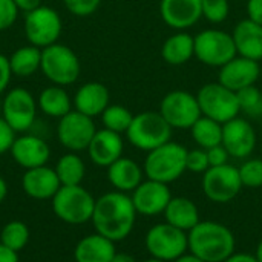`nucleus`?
Listing matches in <instances>:
<instances>
[{
	"label": "nucleus",
	"mask_w": 262,
	"mask_h": 262,
	"mask_svg": "<svg viewBox=\"0 0 262 262\" xmlns=\"http://www.w3.org/2000/svg\"><path fill=\"white\" fill-rule=\"evenodd\" d=\"M137 210L132 198L124 192H109L95 201L92 224L95 232L118 243L127 238L135 226Z\"/></svg>",
	"instance_id": "nucleus-1"
},
{
	"label": "nucleus",
	"mask_w": 262,
	"mask_h": 262,
	"mask_svg": "<svg viewBox=\"0 0 262 262\" xmlns=\"http://www.w3.org/2000/svg\"><path fill=\"white\" fill-rule=\"evenodd\" d=\"M189 250L204 262H224L235 253V236L215 221H200L187 235Z\"/></svg>",
	"instance_id": "nucleus-2"
},
{
	"label": "nucleus",
	"mask_w": 262,
	"mask_h": 262,
	"mask_svg": "<svg viewBox=\"0 0 262 262\" xmlns=\"http://www.w3.org/2000/svg\"><path fill=\"white\" fill-rule=\"evenodd\" d=\"M187 149L178 143H166L150 150L144 161V173L149 180L169 184L178 180L186 170Z\"/></svg>",
	"instance_id": "nucleus-3"
},
{
	"label": "nucleus",
	"mask_w": 262,
	"mask_h": 262,
	"mask_svg": "<svg viewBox=\"0 0 262 262\" xmlns=\"http://www.w3.org/2000/svg\"><path fill=\"white\" fill-rule=\"evenodd\" d=\"M95 198L80 186H61L52 198V210L55 216L68 224H84L92 220Z\"/></svg>",
	"instance_id": "nucleus-4"
},
{
	"label": "nucleus",
	"mask_w": 262,
	"mask_h": 262,
	"mask_svg": "<svg viewBox=\"0 0 262 262\" xmlns=\"http://www.w3.org/2000/svg\"><path fill=\"white\" fill-rule=\"evenodd\" d=\"M126 135L134 147L150 152L170 141L172 127L160 112H141L134 115Z\"/></svg>",
	"instance_id": "nucleus-5"
},
{
	"label": "nucleus",
	"mask_w": 262,
	"mask_h": 262,
	"mask_svg": "<svg viewBox=\"0 0 262 262\" xmlns=\"http://www.w3.org/2000/svg\"><path fill=\"white\" fill-rule=\"evenodd\" d=\"M40 71L52 84L68 86L77 81L81 66L77 54L69 46L54 43L41 49Z\"/></svg>",
	"instance_id": "nucleus-6"
},
{
	"label": "nucleus",
	"mask_w": 262,
	"mask_h": 262,
	"mask_svg": "<svg viewBox=\"0 0 262 262\" xmlns=\"http://www.w3.org/2000/svg\"><path fill=\"white\" fill-rule=\"evenodd\" d=\"M195 57L206 66L223 68L238 52L232 34L221 29H204L195 37Z\"/></svg>",
	"instance_id": "nucleus-7"
},
{
	"label": "nucleus",
	"mask_w": 262,
	"mask_h": 262,
	"mask_svg": "<svg viewBox=\"0 0 262 262\" xmlns=\"http://www.w3.org/2000/svg\"><path fill=\"white\" fill-rule=\"evenodd\" d=\"M201 114L221 124L238 117L239 103L236 92L227 89L220 81L204 84L196 94Z\"/></svg>",
	"instance_id": "nucleus-8"
},
{
	"label": "nucleus",
	"mask_w": 262,
	"mask_h": 262,
	"mask_svg": "<svg viewBox=\"0 0 262 262\" xmlns=\"http://www.w3.org/2000/svg\"><path fill=\"white\" fill-rule=\"evenodd\" d=\"M146 249L155 259L173 262L189 249L187 232L180 230L167 223L157 224L146 235Z\"/></svg>",
	"instance_id": "nucleus-9"
},
{
	"label": "nucleus",
	"mask_w": 262,
	"mask_h": 262,
	"mask_svg": "<svg viewBox=\"0 0 262 262\" xmlns=\"http://www.w3.org/2000/svg\"><path fill=\"white\" fill-rule=\"evenodd\" d=\"M172 129H190L203 115L196 95L186 91L166 94L158 111Z\"/></svg>",
	"instance_id": "nucleus-10"
},
{
	"label": "nucleus",
	"mask_w": 262,
	"mask_h": 262,
	"mask_svg": "<svg viewBox=\"0 0 262 262\" xmlns=\"http://www.w3.org/2000/svg\"><path fill=\"white\" fill-rule=\"evenodd\" d=\"M25 34L29 43L40 49L57 43L61 34L60 14L49 6H38L26 12Z\"/></svg>",
	"instance_id": "nucleus-11"
},
{
	"label": "nucleus",
	"mask_w": 262,
	"mask_h": 262,
	"mask_svg": "<svg viewBox=\"0 0 262 262\" xmlns=\"http://www.w3.org/2000/svg\"><path fill=\"white\" fill-rule=\"evenodd\" d=\"M37 107V101L29 91L14 88L3 98L2 117L14 132H26L35 123Z\"/></svg>",
	"instance_id": "nucleus-12"
},
{
	"label": "nucleus",
	"mask_w": 262,
	"mask_h": 262,
	"mask_svg": "<svg viewBox=\"0 0 262 262\" xmlns=\"http://www.w3.org/2000/svg\"><path fill=\"white\" fill-rule=\"evenodd\" d=\"M243 189L239 170L229 163L224 166L209 167L204 172L203 190L213 203H229L238 196Z\"/></svg>",
	"instance_id": "nucleus-13"
},
{
	"label": "nucleus",
	"mask_w": 262,
	"mask_h": 262,
	"mask_svg": "<svg viewBox=\"0 0 262 262\" xmlns=\"http://www.w3.org/2000/svg\"><path fill=\"white\" fill-rule=\"evenodd\" d=\"M95 132L94 120L78 111H71L61 117L57 126L58 141L71 152L88 150Z\"/></svg>",
	"instance_id": "nucleus-14"
},
{
	"label": "nucleus",
	"mask_w": 262,
	"mask_h": 262,
	"mask_svg": "<svg viewBox=\"0 0 262 262\" xmlns=\"http://www.w3.org/2000/svg\"><path fill=\"white\" fill-rule=\"evenodd\" d=\"M230 157L247 158L256 146L253 126L244 118H233L223 124V143Z\"/></svg>",
	"instance_id": "nucleus-15"
},
{
	"label": "nucleus",
	"mask_w": 262,
	"mask_h": 262,
	"mask_svg": "<svg viewBox=\"0 0 262 262\" xmlns=\"http://www.w3.org/2000/svg\"><path fill=\"white\" fill-rule=\"evenodd\" d=\"M132 203L137 213L144 216H155L164 213L169 201L172 200L167 184L147 180L143 181L132 193Z\"/></svg>",
	"instance_id": "nucleus-16"
},
{
	"label": "nucleus",
	"mask_w": 262,
	"mask_h": 262,
	"mask_svg": "<svg viewBox=\"0 0 262 262\" xmlns=\"http://www.w3.org/2000/svg\"><path fill=\"white\" fill-rule=\"evenodd\" d=\"M261 66L259 61L236 55L227 64L220 68L218 81L227 89L238 92L244 88L253 86L259 78Z\"/></svg>",
	"instance_id": "nucleus-17"
},
{
	"label": "nucleus",
	"mask_w": 262,
	"mask_h": 262,
	"mask_svg": "<svg viewBox=\"0 0 262 262\" xmlns=\"http://www.w3.org/2000/svg\"><path fill=\"white\" fill-rule=\"evenodd\" d=\"M203 0H161L160 14L172 29L184 31L198 23L203 17Z\"/></svg>",
	"instance_id": "nucleus-18"
},
{
	"label": "nucleus",
	"mask_w": 262,
	"mask_h": 262,
	"mask_svg": "<svg viewBox=\"0 0 262 262\" xmlns=\"http://www.w3.org/2000/svg\"><path fill=\"white\" fill-rule=\"evenodd\" d=\"M9 152L14 161L26 170L46 166L51 157V149L48 143L43 138L37 135H29V134L17 137Z\"/></svg>",
	"instance_id": "nucleus-19"
},
{
	"label": "nucleus",
	"mask_w": 262,
	"mask_h": 262,
	"mask_svg": "<svg viewBox=\"0 0 262 262\" xmlns=\"http://www.w3.org/2000/svg\"><path fill=\"white\" fill-rule=\"evenodd\" d=\"M21 187L25 193L34 200H52L54 195L61 187V183L57 177L55 169L48 166H40L28 169L21 178Z\"/></svg>",
	"instance_id": "nucleus-20"
},
{
	"label": "nucleus",
	"mask_w": 262,
	"mask_h": 262,
	"mask_svg": "<svg viewBox=\"0 0 262 262\" xmlns=\"http://www.w3.org/2000/svg\"><path fill=\"white\" fill-rule=\"evenodd\" d=\"M123 147L124 144L121 134L112 132L109 129H100L95 132L88 147V154L94 164L100 167H109L112 163L121 158Z\"/></svg>",
	"instance_id": "nucleus-21"
},
{
	"label": "nucleus",
	"mask_w": 262,
	"mask_h": 262,
	"mask_svg": "<svg viewBox=\"0 0 262 262\" xmlns=\"http://www.w3.org/2000/svg\"><path fill=\"white\" fill-rule=\"evenodd\" d=\"M111 94L109 89L98 81H89L83 84L74 95V107L75 111L94 118L104 112L109 106Z\"/></svg>",
	"instance_id": "nucleus-22"
},
{
	"label": "nucleus",
	"mask_w": 262,
	"mask_h": 262,
	"mask_svg": "<svg viewBox=\"0 0 262 262\" xmlns=\"http://www.w3.org/2000/svg\"><path fill=\"white\" fill-rule=\"evenodd\" d=\"M233 41L236 52L250 60H262V26L250 18L241 20L233 29Z\"/></svg>",
	"instance_id": "nucleus-23"
},
{
	"label": "nucleus",
	"mask_w": 262,
	"mask_h": 262,
	"mask_svg": "<svg viewBox=\"0 0 262 262\" xmlns=\"http://www.w3.org/2000/svg\"><path fill=\"white\" fill-rule=\"evenodd\" d=\"M115 253V243L95 232L78 241L74 258L75 262H111Z\"/></svg>",
	"instance_id": "nucleus-24"
},
{
	"label": "nucleus",
	"mask_w": 262,
	"mask_h": 262,
	"mask_svg": "<svg viewBox=\"0 0 262 262\" xmlns=\"http://www.w3.org/2000/svg\"><path fill=\"white\" fill-rule=\"evenodd\" d=\"M107 180L118 192H134L143 183V170L134 160L121 157L107 167Z\"/></svg>",
	"instance_id": "nucleus-25"
},
{
	"label": "nucleus",
	"mask_w": 262,
	"mask_h": 262,
	"mask_svg": "<svg viewBox=\"0 0 262 262\" xmlns=\"http://www.w3.org/2000/svg\"><path fill=\"white\" fill-rule=\"evenodd\" d=\"M164 216L167 224L184 232H190L200 223L198 207L192 200L184 196L172 198L164 210Z\"/></svg>",
	"instance_id": "nucleus-26"
},
{
	"label": "nucleus",
	"mask_w": 262,
	"mask_h": 262,
	"mask_svg": "<svg viewBox=\"0 0 262 262\" xmlns=\"http://www.w3.org/2000/svg\"><path fill=\"white\" fill-rule=\"evenodd\" d=\"M195 55V38L187 32L170 35L161 48V57L172 66L186 64Z\"/></svg>",
	"instance_id": "nucleus-27"
},
{
	"label": "nucleus",
	"mask_w": 262,
	"mask_h": 262,
	"mask_svg": "<svg viewBox=\"0 0 262 262\" xmlns=\"http://www.w3.org/2000/svg\"><path fill=\"white\" fill-rule=\"evenodd\" d=\"M38 109L52 118H61L72 111V100L63 86H48L45 88L37 98Z\"/></svg>",
	"instance_id": "nucleus-28"
},
{
	"label": "nucleus",
	"mask_w": 262,
	"mask_h": 262,
	"mask_svg": "<svg viewBox=\"0 0 262 262\" xmlns=\"http://www.w3.org/2000/svg\"><path fill=\"white\" fill-rule=\"evenodd\" d=\"M9 64H11L12 75L31 77L40 69L41 49L34 45L21 46L12 52V55L9 57Z\"/></svg>",
	"instance_id": "nucleus-29"
},
{
	"label": "nucleus",
	"mask_w": 262,
	"mask_h": 262,
	"mask_svg": "<svg viewBox=\"0 0 262 262\" xmlns=\"http://www.w3.org/2000/svg\"><path fill=\"white\" fill-rule=\"evenodd\" d=\"M190 130L195 143L201 149L207 150L223 143V124L209 117L201 115L198 121L190 127Z\"/></svg>",
	"instance_id": "nucleus-30"
},
{
	"label": "nucleus",
	"mask_w": 262,
	"mask_h": 262,
	"mask_svg": "<svg viewBox=\"0 0 262 262\" xmlns=\"http://www.w3.org/2000/svg\"><path fill=\"white\" fill-rule=\"evenodd\" d=\"M54 169L57 172L61 186H80L86 175L84 161L75 152L63 155L57 161Z\"/></svg>",
	"instance_id": "nucleus-31"
},
{
	"label": "nucleus",
	"mask_w": 262,
	"mask_h": 262,
	"mask_svg": "<svg viewBox=\"0 0 262 262\" xmlns=\"http://www.w3.org/2000/svg\"><path fill=\"white\" fill-rule=\"evenodd\" d=\"M29 236H31V233L25 223L9 221L8 224H5V227L0 232V243L5 247L18 253L29 243Z\"/></svg>",
	"instance_id": "nucleus-32"
},
{
	"label": "nucleus",
	"mask_w": 262,
	"mask_h": 262,
	"mask_svg": "<svg viewBox=\"0 0 262 262\" xmlns=\"http://www.w3.org/2000/svg\"><path fill=\"white\" fill-rule=\"evenodd\" d=\"M134 120L132 112L121 104H109L101 114V121L104 129L117 134H126Z\"/></svg>",
	"instance_id": "nucleus-33"
},
{
	"label": "nucleus",
	"mask_w": 262,
	"mask_h": 262,
	"mask_svg": "<svg viewBox=\"0 0 262 262\" xmlns=\"http://www.w3.org/2000/svg\"><path fill=\"white\" fill-rule=\"evenodd\" d=\"M239 111L249 117L258 118L262 115V92L253 84L236 92Z\"/></svg>",
	"instance_id": "nucleus-34"
},
{
	"label": "nucleus",
	"mask_w": 262,
	"mask_h": 262,
	"mask_svg": "<svg viewBox=\"0 0 262 262\" xmlns=\"http://www.w3.org/2000/svg\"><path fill=\"white\" fill-rule=\"evenodd\" d=\"M203 17L210 23H221L229 17V0H203Z\"/></svg>",
	"instance_id": "nucleus-35"
},
{
	"label": "nucleus",
	"mask_w": 262,
	"mask_h": 262,
	"mask_svg": "<svg viewBox=\"0 0 262 262\" xmlns=\"http://www.w3.org/2000/svg\"><path fill=\"white\" fill-rule=\"evenodd\" d=\"M241 183L246 187L262 186V160H249L239 169Z\"/></svg>",
	"instance_id": "nucleus-36"
},
{
	"label": "nucleus",
	"mask_w": 262,
	"mask_h": 262,
	"mask_svg": "<svg viewBox=\"0 0 262 262\" xmlns=\"http://www.w3.org/2000/svg\"><path fill=\"white\" fill-rule=\"evenodd\" d=\"M186 167L187 170L193 172V173H204L210 164H209V158H207V150L206 149H193L190 152H187V160H186Z\"/></svg>",
	"instance_id": "nucleus-37"
},
{
	"label": "nucleus",
	"mask_w": 262,
	"mask_h": 262,
	"mask_svg": "<svg viewBox=\"0 0 262 262\" xmlns=\"http://www.w3.org/2000/svg\"><path fill=\"white\" fill-rule=\"evenodd\" d=\"M101 0H64L68 11L78 17H88L94 14L98 9Z\"/></svg>",
	"instance_id": "nucleus-38"
},
{
	"label": "nucleus",
	"mask_w": 262,
	"mask_h": 262,
	"mask_svg": "<svg viewBox=\"0 0 262 262\" xmlns=\"http://www.w3.org/2000/svg\"><path fill=\"white\" fill-rule=\"evenodd\" d=\"M18 11L14 0H0V31L9 29L15 23Z\"/></svg>",
	"instance_id": "nucleus-39"
},
{
	"label": "nucleus",
	"mask_w": 262,
	"mask_h": 262,
	"mask_svg": "<svg viewBox=\"0 0 262 262\" xmlns=\"http://www.w3.org/2000/svg\"><path fill=\"white\" fill-rule=\"evenodd\" d=\"M15 140V132L11 129V126L0 117V155L11 150V146Z\"/></svg>",
	"instance_id": "nucleus-40"
},
{
	"label": "nucleus",
	"mask_w": 262,
	"mask_h": 262,
	"mask_svg": "<svg viewBox=\"0 0 262 262\" xmlns=\"http://www.w3.org/2000/svg\"><path fill=\"white\" fill-rule=\"evenodd\" d=\"M229 152L226 150V147L223 144L215 146L207 149V158H209V164L210 167H216V166H224L229 161Z\"/></svg>",
	"instance_id": "nucleus-41"
},
{
	"label": "nucleus",
	"mask_w": 262,
	"mask_h": 262,
	"mask_svg": "<svg viewBox=\"0 0 262 262\" xmlns=\"http://www.w3.org/2000/svg\"><path fill=\"white\" fill-rule=\"evenodd\" d=\"M11 64H9V58L3 54H0V94L3 91H6V88L9 86L11 81Z\"/></svg>",
	"instance_id": "nucleus-42"
},
{
	"label": "nucleus",
	"mask_w": 262,
	"mask_h": 262,
	"mask_svg": "<svg viewBox=\"0 0 262 262\" xmlns=\"http://www.w3.org/2000/svg\"><path fill=\"white\" fill-rule=\"evenodd\" d=\"M247 15L262 26V0H247Z\"/></svg>",
	"instance_id": "nucleus-43"
},
{
	"label": "nucleus",
	"mask_w": 262,
	"mask_h": 262,
	"mask_svg": "<svg viewBox=\"0 0 262 262\" xmlns=\"http://www.w3.org/2000/svg\"><path fill=\"white\" fill-rule=\"evenodd\" d=\"M0 262H18V255L0 243Z\"/></svg>",
	"instance_id": "nucleus-44"
},
{
	"label": "nucleus",
	"mask_w": 262,
	"mask_h": 262,
	"mask_svg": "<svg viewBox=\"0 0 262 262\" xmlns=\"http://www.w3.org/2000/svg\"><path fill=\"white\" fill-rule=\"evenodd\" d=\"M17 8L20 11H25V12H29L38 6H41V0H14Z\"/></svg>",
	"instance_id": "nucleus-45"
},
{
	"label": "nucleus",
	"mask_w": 262,
	"mask_h": 262,
	"mask_svg": "<svg viewBox=\"0 0 262 262\" xmlns=\"http://www.w3.org/2000/svg\"><path fill=\"white\" fill-rule=\"evenodd\" d=\"M224 262H258L253 255L249 253H233L230 258H227Z\"/></svg>",
	"instance_id": "nucleus-46"
},
{
	"label": "nucleus",
	"mask_w": 262,
	"mask_h": 262,
	"mask_svg": "<svg viewBox=\"0 0 262 262\" xmlns=\"http://www.w3.org/2000/svg\"><path fill=\"white\" fill-rule=\"evenodd\" d=\"M111 262H137L135 258L129 253H115Z\"/></svg>",
	"instance_id": "nucleus-47"
},
{
	"label": "nucleus",
	"mask_w": 262,
	"mask_h": 262,
	"mask_svg": "<svg viewBox=\"0 0 262 262\" xmlns=\"http://www.w3.org/2000/svg\"><path fill=\"white\" fill-rule=\"evenodd\" d=\"M173 262H204L201 258H198L196 255H193V253H184L183 256H180L178 259H175Z\"/></svg>",
	"instance_id": "nucleus-48"
},
{
	"label": "nucleus",
	"mask_w": 262,
	"mask_h": 262,
	"mask_svg": "<svg viewBox=\"0 0 262 262\" xmlns=\"http://www.w3.org/2000/svg\"><path fill=\"white\" fill-rule=\"evenodd\" d=\"M8 195V184L6 181L0 177V203H3V200L6 198Z\"/></svg>",
	"instance_id": "nucleus-49"
},
{
	"label": "nucleus",
	"mask_w": 262,
	"mask_h": 262,
	"mask_svg": "<svg viewBox=\"0 0 262 262\" xmlns=\"http://www.w3.org/2000/svg\"><path fill=\"white\" fill-rule=\"evenodd\" d=\"M255 258H256V261H258V262H262V239L259 241L258 247H256V253H255Z\"/></svg>",
	"instance_id": "nucleus-50"
},
{
	"label": "nucleus",
	"mask_w": 262,
	"mask_h": 262,
	"mask_svg": "<svg viewBox=\"0 0 262 262\" xmlns=\"http://www.w3.org/2000/svg\"><path fill=\"white\" fill-rule=\"evenodd\" d=\"M144 262H164V261H160V259H155V258H152V259H147V261Z\"/></svg>",
	"instance_id": "nucleus-51"
}]
</instances>
